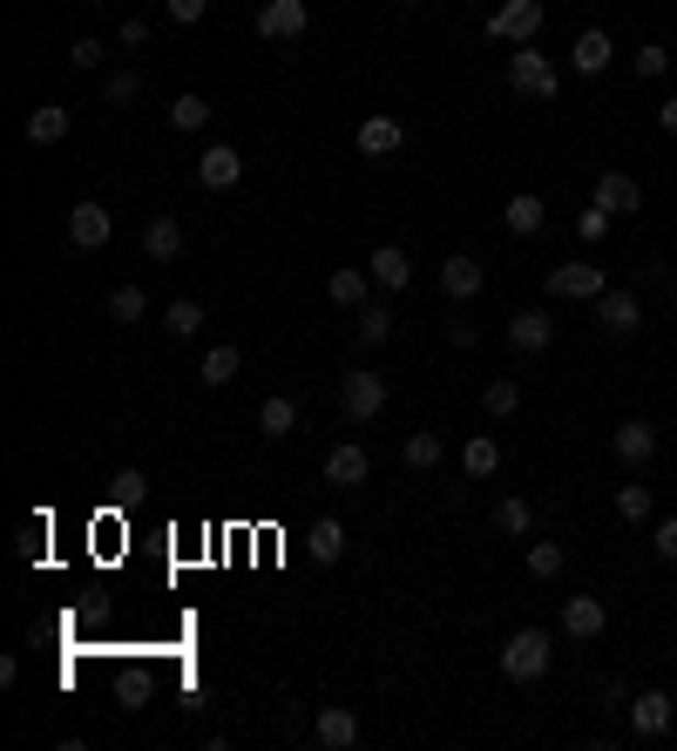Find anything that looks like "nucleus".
Wrapping results in <instances>:
<instances>
[{"label":"nucleus","instance_id":"22","mask_svg":"<svg viewBox=\"0 0 677 751\" xmlns=\"http://www.w3.org/2000/svg\"><path fill=\"white\" fill-rule=\"evenodd\" d=\"M461 467H467V481H488V474L501 467V447L488 441V433H474V441L461 447Z\"/></svg>","mask_w":677,"mask_h":751},{"label":"nucleus","instance_id":"23","mask_svg":"<svg viewBox=\"0 0 677 751\" xmlns=\"http://www.w3.org/2000/svg\"><path fill=\"white\" fill-rule=\"evenodd\" d=\"M61 136H68V109L48 102V109H34V115H27V143H34V149H42V143H61Z\"/></svg>","mask_w":677,"mask_h":751},{"label":"nucleus","instance_id":"45","mask_svg":"<svg viewBox=\"0 0 677 751\" xmlns=\"http://www.w3.org/2000/svg\"><path fill=\"white\" fill-rule=\"evenodd\" d=\"M474 339H482V332H474L467 319H448V345H474Z\"/></svg>","mask_w":677,"mask_h":751},{"label":"nucleus","instance_id":"30","mask_svg":"<svg viewBox=\"0 0 677 751\" xmlns=\"http://www.w3.org/2000/svg\"><path fill=\"white\" fill-rule=\"evenodd\" d=\"M441 454H448V447H441V433H407V447H400V460L420 467V474H427V467H441Z\"/></svg>","mask_w":677,"mask_h":751},{"label":"nucleus","instance_id":"44","mask_svg":"<svg viewBox=\"0 0 677 751\" xmlns=\"http://www.w3.org/2000/svg\"><path fill=\"white\" fill-rule=\"evenodd\" d=\"M68 61H75V68H95V61H102V42H75Z\"/></svg>","mask_w":677,"mask_h":751},{"label":"nucleus","instance_id":"34","mask_svg":"<svg viewBox=\"0 0 677 751\" xmlns=\"http://www.w3.org/2000/svg\"><path fill=\"white\" fill-rule=\"evenodd\" d=\"M529 576L555 582V576H563V548H555V542H529Z\"/></svg>","mask_w":677,"mask_h":751},{"label":"nucleus","instance_id":"31","mask_svg":"<svg viewBox=\"0 0 677 751\" xmlns=\"http://www.w3.org/2000/svg\"><path fill=\"white\" fill-rule=\"evenodd\" d=\"M529 522H535V508H529L522 494H508V501H495V528H501V535H529Z\"/></svg>","mask_w":677,"mask_h":751},{"label":"nucleus","instance_id":"15","mask_svg":"<svg viewBox=\"0 0 677 751\" xmlns=\"http://www.w3.org/2000/svg\"><path fill=\"white\" fill-rule=\"evenodd\" d=\"M569 61H576V75H603V68L617 61L610 34H603V27H583V34H576V48H569Z\"/></svg>","mask_w":677,"mask_h":751},{"label":"nucleus","instance_id":"21","mask_svg":"<svg viewBox=\"0 0 677 751\" xmlns=\"http://www.w3.org/2000/svg\"><path fill=\"white\" fill-rule=\"evenodd\" d=\"M617 454H623L630 467H644V460L657 454V426H644V420H623V426H617Z\"/></svg>","mask_w":677,"mask_h":751},{"label":"nucleus","instance_id":"32","mask_svg":"<svg viewBox=\"0 0 677 751\" xmlns=\"http://www.w3.org/2000/svg\"><path fill=\"white\" fill-rule=\"evenodd\" d=\"M211 123V102L204 95H177L170 102V129H204Z\"/></svg>","mask_w":677,"mask_h":751},{"label":"nucleus","instance_id":"19","mask_svg":"<svg viewBox=\"0 0 677 751\" xmlns=\"http://www.w3.org/2000/svg\"><path fill=\"white\" fill-rule=\"evenodd\" d=\"M603 623H610V616H603V603H596V596H569V603H563V629H569V637H583V644L603 637Z\"/></svg>","mask_w":677,"mask_h":751},{"label":"nucleus","instance_id":"2","mask_svg":"<svg viewBox=\"0 0 677 751\" xmlns=\"http://www.w3.org/2000/svg\"><path fill=\"white\" fill-rule=\"evenodd\" d=\"M339 407H346V420H380L386 413V379L380 373H346L339 379Z\"/></svg>","mask_w":677,"mask_h":751},{"label":"nucleus","instance_id":"9","mask_svg":"<svg viewBox=\"0 0 677 751\" xmlns=\"http://www.w3.org/2000/svg\"><path fill=\"white\" fill-rule=\"evenodd\" d=\"M312 738L326 744V751H352V744H360V718H352L346 704H326V710H318V725H312Z\"/></svg>","mask_w":677,"mask_h":751},{"label":"nucleus","instance_id":"8","mask_svg":"<svg viewBox=\"0 0 677 751\" xmlns=\"http://www.w3.org/2000/svg\"><path fill=\"white\" fill-rule=\"evenodd\" d=\"M109 230H115V217H109L102 204H75V210H68V244L102 251V244H109Z\"/></svg>","mask_w":677,"mask_h":751},{"label":"nucleus","instance_id":"47","mask_svg":"<svg viewBox=\"0 0 677 751\" xmlns=\"http://www.w3.org/2000/svg\"><path fill=\"white\" fill-rule=\"evenodd\" d=\"M407 8H420V0H407Z\"/></svg>","mask_w":677,"mask_h":751},{"label":"nucleus","instance_id":"28","mask_svg":"<svg viewBox=\"0 0 677 751\" xmlns=\"http://www.w3.org/2000/svg\"><path fill=\"white\" fill-rule=\"evenodd\" d=\"M258 426H264V441H292V433H298V407L292 400H264Z\"/></svg>","mask_w":677,"mask_h":751},{"label":"nucleus","instance_id":"3","mask_svg":"<svg viewBox=\"0 0 677 751\" xmlns=\"http://www.w3.org/2000/svg\"><path fill=\"white\" fill-rule=\"evenodd\" d=\"M488 34H495V42H515V48H529L535 34H542V0H508V8H495Z\"/></svg>","mask_w":677,"mask_h":751},{"label":"nucleus","instance_id":"14","mask_svg":"<svg viewBox=\"0 0 677 751\" xmlns=\"http://www.w3.org/2000/svg\"><path fill=\"white\" fill-rule=\"evenodd\" d=\"M482 285H488V271L474 264L467 251H454V258L441 264V292H448V298H482Z\"/></svg>","mask_w":677,"mask_h":751},{"label":"nucleus","instance_id":"33","mask_svg":"<svg viewBox=\"0 0 677 751\" xmlns=\"http://www.w3.org/2000/svg\"><path fill=\"white\" fill-rule=\"evenodd\" d=\"M366 278H373V271H332V305H366Z\"/></svg>","mask_w":677,"mask_h":751},{"label":"nucleus","instance_id":"1","mask_svg":"<svg viewBox=\"0 0 677 751\" xmlns=\"http://www.w3.org/2000/svg\"><path fill=\"white\" fill-rule=\"evenodd\" d=\"M501 670L515 684H535L549 670V637H542V629H515V637L501 644Z\"/></svg>","mask_w":677,"mask_h":751},{"label":"nucleus","instance_id":"27","mask_svg":"<svg viewBox=\"0 0 677 751\" xmlns=\"http://www.w3.org/2000/svg\"><path fill=\"white\" fill-rule=\"evenodd\" d=\"M163 332H170V339H196V332H204V305H196V298H177V305L163 311Z\"/></svg>","mask_w":677,"mask_h":751},{"label":"nucleus","instance_id":"36","mask_svg":"<svg viewBox=\"0 0 677 751\" xmlns=\"http://www.w3.org/2000/svg\"><path fill=\"white\" fill-rule=\"evenodd\" d=\"M482 407H488V413H495V420H508V413H515V407H522V386H515V379H495V386H488V392H482Z\"/></svg>","mask_w":677,"mask_h":751},{"label":"nucleus","instance_id":"41","mask_svg":"<svg viewBox=\"0 0 677 751\" xmlns=\"http://www.w3.org/2000/svg\"><path fill=\"white\" fill-rule=\"evenodd\" d=\"M149 481H143V467H123V474H115V501H136Z\"/></svg>","mask_w":677,"mask_h":751},{"label":"nucleus","instance_id":"10","mask_svg":"<svg viewBox=\"0 0 677 751\" xmlns=\"http://www.w3.org/2000/svg\"><path fill=\"white\" fill-rule=\"evenodd\" d=\"M596 204H603L610 217H636L644 190H636V177H623V170H603V177H596Z\"/></svg>","mask_w":677,"mask_h":751},{"label":"nucleus","instance_id":"7","mask_svg":"<svg viewBox=\"0 0 677 751\" xmlns=\"http://www.w3.org/2000/svg\"><path fill=\"white\" fill-rule=\"evenodd\" d=\"M670 718H677V704H670L664 691H636V704H630V731H636V738H664Z\"/></svg>","mask_w":677,"mask_h":751},{"label":"nucleus","instance_id":"20","mask_svg":"<svg viewBox=\"0 0 677 751\" xmlns=\"http://www.w3.org/2000/svg\"><path fill=\"white\" fill-rule=\"evenodd\" d=\"M366 271H373V285H380V292H400V285L414 278V264H407V251H400V244H380Z\"/></svg>","mask_w":677,"mask_h":751},{"label":"nucleus","instance_id":"39","mask_svg":"<svg viewBox=\"0 0 677 751\" xmlns=\"http://www.w3.org/2000/svg\"><path fill=\"white\" fill-rule=\"evenodd\" d=\"M576 237H583V244H596V237H610V210H603V204H589V210L576 217Z\"/></svg>","mask_w":677,"mask_h":751},{"label":"nucleus","instance_id":"29","mask_svg":"<svg viewBox=\"0 0 677 751\" xmlns=\"http://www.w3.org/2000/svg\"><path fill=\"white\" fill-rule=\"evenodd\" d=\"M237 366H245V352H237V345H211L204 352V386H230Z\"/></svg>","mask_w":677,"mask_h":751},{"label":"nucleus","instance_id":"42","mask_svg":"<svg viewBox=\"0 0 677 751\" xmlns=\"http://www.w3.org/2000/svg\"><path fill=\"white\" fill-rule=\"evenodd\" d=\"M204 8H211V0H170V21L196 27V21H204Z\"/></svg>","mask_w":677,"mask_h":751},{"label":"nucleus","instance_id":"13","mask_svg":"<svg viewBox=\"0 0 677 751\" xmlns=\"http://www.w3.org/2000/svg\"><path fill=\"white\" fill-rule=\"evenodd\" d=\"M237 177H245V156H237L230 143H211L204 163H196V183H204V190H230Z\"/></svg>","mask_w":677,"mask_h":751},{"label":"nucleus","instance_id":"5","mask_svg":"<svg viewBox=\"0 0 677 751\" xmlns=\"http://www.w3.org/2000/svg\"><path fill=\"white\" fill-rule=\"evenodd\" d=\"M305 27H312L305 0H264V8H258V34H264V42H298Z\"/></svg>","mask_w":677,"mask_h":751},{"label":"nucleus","instance_id":"17","mask_svg":"<svg viewBox=\"0 0 677 751\" xmlns=\"http://www.w3.org/2000/svg\"><path fill=\"white\" fill-rule=\"evenodd\" d=\"M400 143H407L400 115H366V123H360V156H393Z\"/></svg>","mask_w":677,"mask_h":751},{"label":"nucleus","instance_id":"37","mask_svg":"<svg viewBox=\"0 0 677 751\" xmlns=\"http://www.w3.org/2000/svg\"><path fill=\"white\" fill-rule=\"evenodd\" d=\"M651 508H657V501H651V488H636V481H630V488H617V515H623V522H644Z\"/></svg>","mask_w":677,"mask_h":751},{"label":"nucleus","instance_id":"43","mask_svg":"<svg viewBox=\"0 0 677 751\" xmlns=\"http://www.w3.org/2000/svg\"><path fill=\"white\" fill-rule=\"evenodd\" d=\"M657 556H664V562H677V515H670V522H657Z\"/></svg>","mask_w":677,"mask_h":751},{"label":"nucleus","instance_id":"25","mask_svg":"<svg viewBox=\"0 0 677 751\" xmlns=\"http://www.w3.org/2000/svg\"><path fill=\"white\" fill-rule=\"evenodd\" d=\"M143 311H149L143 285H115V292H109V319H115V326H143Z\"/></svg>","mask_w":677,"mask_h":751},{"label":"nucleus","instance_id":"16","mask_svg":"<svg viewBox=\"0 0 677 751\" xmlns=\"http://www.w3.org/2000/svg\"><path fill=\"white\" fill-rule=\"evenodd\" d=\"M555 339V319H549V311H515V319H508V345L515 352H542Z\"/></svg>","mask_w":677,"mask_h":751},{"label":"nucleus","instance_id":"38","mask_svg":"<svg viewBox=\"0 0 677 751\" xmlns=\"http://www.w3.org/2000/svg\"><path fill=\"white\" fill-rule=\"evenodd\" d=\"M136 95H143V75H109V89H102L109 109H123V102H136Z\"/></svg>","mask_w":677,"mask_h":751},{"label":"nucleus","instance_id":"35","mask_svg":"<svg viewBox=\"0 0 677 751\" xmlns=\"http://www.w3.org/2000/svg\"><path fill=\"white\" fill-rule=\"evenodd\" d=\"M352 332H360V345H380V339H393V311H386V305H366Z\"/></svg>","mask_w":677,"mask_h":751},{"label":"nucleus","instance_id":"18","mask_svg":"<svg viewBox=\"0 0 677 751\" xmlns=\"http://www.w3.org/2000/svg\"><path fill=\"white\" fill-rule=\"evenodd\" d=\"M366 467H373L366 447H352V441H346V447L326 454V481H332V488H360V481H366Z\"/></svg>","mask_w":677,"mask_h":751},{"label":"nucleus","instance_id":"46","mask_svg":"<svg viewBox=\"0 0 677 751\" xmlns=\"http://www.w3.org/2000/svg\"><path fill=\"white\" fill-rule=\"evenodd\" d=\"M657 123H664V129L677 136V95H664V102H657Z\"/></svg>","mask_w":677,"mask_h":751},{"label":"nucleus","instance_id":"24","mask_svg":"<svg viewBox=\"0 0 677 751\" xmlns=\"http://www.w3.org/2000/svg\"><path fill=\"white\" fill-rule=\"evenodd\" d=\"M501 217H508L515 237H535V230H542V196H529V190H522V196H508V210H501Z\"/></svg>","mask_w":677,"mask_h":751},{"label":"nucleus","instance_id":"6","mask_svg":"<svg viewBox=\"0 0 677 751\" xmlns=\"http://www.w3.org/2000/svg\"><path fill=\"white\" fill-rule=\"evenodd\" d=\"M549 292L555 298H603L610 278H603V264H555L549 271Z\"/></svg>","mask_w":677,"mask_h":751},{"label":"nucleus","instance_id":"40","mask_svg":"<svg viewBox=\"0 0 677 751\" xmlns=\"http://www.w3.org/2000/svg\"><path fill=\"white\" fill-rule=\"evenodd\" d=\"M664 68H670V48H664V42L636 48V75H664Z\"/></svg>","mask_w":677,"mask_h":751},{"label":"nucleus","instance_id":"4","mask_svg":"<svg viewBox=\"0 0 677 751\" xmlns=\"http://www.w3.org/2000/svg\"><path fill=\"white\" fill-rule=\"evenodd\" d=\"M508 82L522 89V95H535V102H549V95H555V68H549V55H535V42H529V48L508 55Z\"/></svg>","mask_w":677,"mask_h":751},{"label":"nucleus","instance_id":"11","mask_svg":"<svg viewBox=\"0 0 677 751\" xmlns=\"http://www.w3.org/2000/svg\"><path fill=\"white\" fill-rule=\"evenodd\" d=\"M596 326L617 332V339H630L636 326H644V311H636V292H603V298H596Z\"/></svg>","mask_w":677,"mask_h":751},{"label":"nucleus","instance_id":"26","mask_svg":"<svg viewBox=\"0 0 677 751\" xmlns=\"http://www.w3.org/2000/svg\"><path fill=\"white\" fill-rule=\"evenodd\" d=\"M346 556V522H312V562H339Z\"/></svg>","mask_w":677,"mask_h":751},{"label":"nucleus","instance_id":"12","mask_svg":"<svg viewBox=\"0 0 677 751\" xmlns=\"http://www.w3.org/2000/svg\"><path fill=\"white\" fill-rule=\"evenodd\" d=\"M143 258L149 264H177L183 258V224L177 217H149L143 224Z\"/></svg>","mask_w":677,"mask_h":751}]
</instances>
